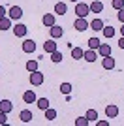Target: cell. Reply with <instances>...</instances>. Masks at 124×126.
Returning <instances> with one entry per match:
<instances>
[{
  "instance_id": "obj_26",
  "label": "cell",
  "mask_w": 124,
  "mask_h": 126,
  "mask_svg": "<svg viewBox=\"0 0 124 126\" xmlns=\"http://www.w3.org/2000/svg\"><path fill=\"white\" fill-rule=\"evenodd\" d=\"M100 45H102V42H100L98 38H90V40H88V49H96V51H98Z\"/></svg>"
},
{
  "instance_id": "obj_18",
  "label": "cell",
  "mask_w": 124,
  "mask_h": 126,
  "mask_svg": "<svg viewBox=\"0 0 124 126\" xmlns=\"http://www.w3.org/2000/svg\"><path fill=\"white\" fill-rule=\"evenodd\" d=\"M10 28H11V19L8 15L2 17L0 19V30H10Z\"/></svg>"
},
{
  "instance_id": "obj_31",
  "label": "cell",
  "mask_w": 124,
  "mask_h": 126,
  "mask_svg": "<svg viewBox=\"0 0 124 126\" xmlns=\"http://www.w3.org/2000/svg\"><path fill=\"white\" fill-rule=\"evenodd\" d=\"M111 6L119 11V10H122V8H124V0H113V2H111Z\"/></svg>"
},
{
  "instance_id": "obj_20",
  "label": "cell",
  "mask_w": 124,
  "mask_h": 126,
  "mask_svg": "<svg viewBox=\"0 0 124 126\" xmlns=\"http://www.w3.org/2000/svg\"><path fill=\"white\" fill-rule=\"evenodd\" d=\"M103 21L102 19H92V23H90V26H88V28H92V30H102L103 28Z\"/></svg>"
},
{
  "instance_id": "obj_27",
  "label": "cell",
  "mask_w": 124,
  "mask_h": 126,
  "mask_svg": "<svg viewBox=\"0 0 124 126\" xmlns=\"http://www.w3.org/2000/svg\"><path fill=\"white\" fill-rule=\"evenodd\" d=\"M62 58H64V57H62V53L58 51V49H57V51H55V53H51V60H53V62H55V64L62 62Z\"/></svg>"
},
{
  "instance_id": "obj_34",
  "label": "cell",
  "mask_w": 124,
  "mask_h": 126,
  "mask_svg": "<svg viewBox=\"0 0 124 126\" xmlns=\"http://www.w3.org/2000/svg\"><path fill=\"white\" fill-rule=\"evenodd\" d=\"M117 17H119L120 23H124V8H122V10H119V15H117Z\"/></svg>"
},
{
  "instance_id": "obj_7",
  "label": "cell",
  "mask_w": 124,
  "mask_h": 126,
  "mask_svg": "<svg viewBox=\"0 0 124 126\" xmlns=\"http://www.w3.org/2000/svg\"><path fill=\"white\" fill-rule=\"evenodd\" d=\"M57 49H58V45H57V42H55L53 38H51V40H47V42L43 43V51L49 53V55H51V53H55Z\"/></svg>"
},
{
  "instance_id": "obj_28",
  "label": "cell",
  "mask_w": 124,
  "mask_h": 126,
  "mask_svg": "<svg viewBox=\"0 0 124 126\" xmlns=\"http://www.w3.org/2000/svg\"><path fill=\"white\" fill-rule=\"evenodd\" d=\"M90 122H88V119L87 117H77L75 119V126H88Z\"/></svg>"
},
{
  "instance_id": "obj_11",
  "label": "cell",
  "mask_w": 124,
  "mask_h": 126,
  "mask_svg": "<svg viewBox=\"0 0 124 126\" xmlns=\"http://www.w3.org/2000/svg\"><path fill=\"white\" fill-rule=\"evenodd\" d=\"M105 115H107L109 119H115V117L119 115V107H117L115 104H109L107 107H105Z\"/></svg>"
},
{
  "instance_id": "obj_24",
  "label": "cell",
  "mask_w": 124,
  "mask_h": 126,
  "mask_svg": "<svg viewBox=\"0 0 124 126\" xmlns=\"http://www.w3.org/2000/svg\"><path fill=\"white\" fill-rule=\"evenodd\" d=\"M102 32H103V36L107 38V40L115 36V28H113V26H109V25H107V26H103V28H102Z\"/></svg>"
},
{
  "instance_id": "obj_4",
  "label": "cell",
  "mask_w": 124,
  "mask_h": 126,
  "mask_svg": "<svg viewBox=\"0 0 124 126\" xmlns=\"http://www.w3.org/2000/svg\"><path fill=\"white\" fill-rule=\"evenodd\" d=\"M8 17H10L11 21H19L21 17H23V10H21L19 6H11L10 10H8Z\"/></svg>"
},
{
  "instance_id": "obj_17",
  "label": "cell",
  "mask_w": 124,
  "mask_h": 126,
  "mask_svg": "<svg viewBox=\"0 0 124 126\" xmlns=\"http://www.w3.org/2000/svg\"><path fill=\"white\" fill-rule=\"evenodd\" d=\"M41 23L45 26H53L55 25V15H53V13H45V15L41 17Z\"/></svg>"
},
{
  "instance_id": "obj_23",
  "label": "cell",
  "mask_w": 124,
  "mask_h": 126,
  "mask_svg": "<svg viewBox=\"0 0 124 126\" xmlns=\"http://www.w3.org/2000/svg\"><path fill=\"white\" fill-rule=\"evenodd\" d=\"M43 113H45V119H47V121H55V119H57V111L53 109V107H47Z\"/></svg>"
},
{
  "instance_id": "obj_10",
  "label": "cell",
  "mask_w": 124,
  "mask_h": 126,
  "mask_svg": "<svg viewBox=\"0 0 124 126\" xmlns=\"http://www.w3.org/2000/svg\"><path fill=\"white\" fill-rule=\"evenodd\" d=\"M23 100H25V104H34L38 100V96H36L34 90H26L25 94H23Z\"/></svg>"
},
{
  "instance_id": "obj_38",
  "label": "cell",
  "mask_w": 124,
  "mask_h": 126,
  "mask_svg": "<svg viewBox=\"0 0 124 126\" xmlns=\"http://www.w3.org/2000/svg\"><path fill=\"white\" fill-rule=\"evenodd\" d=\"M70 2H75V4H77V2H79V0H70Z\"/></svg>"
},
{
  "instance_id": "obj_33",
  "label": "cell",
  "mask_w": 124,
  "mask_h": 126,
  "mask_svg": "<svg viewBox=\"0 0 124 126\" xmlns=\"http://www.w3.org/2000/svg\"><path fill=\"white\" fill-rule=\"evenodd\" d=\"M8 15V10H6L4 6H0V19H2V17H6Z\"/></svg>"
},
{
  "instance_id": "obj_6",
  "label": "cell",
  "mask_w": 124,
  "mask_h": 126,
  "mask_svg": "<svg viewBox=\"0 0 124 126\" xmlns=\"http://www.w3.org/2000/svg\"><path fill=\"white\" fill-rule=\"evenodd\" d=\"M49 34H51L53 40L62 38V34H64V28H62V26H58V25H53V26H49Z\"/></svg>"
},
{
  "instance_id": "obj_9",
  "label": "cell",
  "mask_w": 124,
  "mask_h": 126,
  "mask_svg": "<svg viewBox=\"0 0 124 126\" xmlns=\"http://www.w3.org/2000/svg\"><path fill=\"white\" fill-rule=\"evenodd\" d=\"M23 51L25 53H34L36 51V42H34V40H25V42H23Z\"/></svg>"
},
{
  "instance_id": "obj_1",
  "label": "cell",
  "mask_w": 124,
  "mask_h": 126,
  "mask_svg": "<svg viewBox=\"0 0 124 126\" xmlns=\"http://www.w3.org/2000/svg\"><path fill=\"white\" fill-rule=\"evenodd\" d=\"M88 26H90V23L87 21V17H77V19H75V23H73V28H75L77 32L88 30Z\"/></svg>"
},
{
  "instance_id": "obj_32",
  "label": "cell",
  "mask_w": 124,
  "mask_h": 126,
  "mask_svg": "<svg viewBox=\"0 0 124 126\" xmlns=\"http://www.w3.org/2000/svg\"><path fill=\"white\" fill-rule=\"evenodd\" d=\"M6 122H8V113L0 111V124H6Z\"/></svg>"
},
{
  "instance_id": "obj_15",
  "label": "cell",
  "mask_w": 124,
  "mask_h": 126,
  "mask_svg": "<svg viewBox=\"0 0 124 126\" xmlns=\"http://www.w3.org/2000/svg\"><path fill=\"white\" fill-rule=\"evenodd\" d=\"M88 6H90V11H92V13H102L103 11V4L100 0H94L92 4H88Z\"/></svg>"
},
{
  "instance_id": "obj_22",
  "label": "cell",
  "mask_w": 124,
  "mask_h": 126,
  "mask_svg": "<svg viewBox=\"0 0 124 126\" xmlns=\"http://www.w3.org/2000/svg\"><path fill=\"white\" fill-rule=\"evenodd\" d=\"M83 55H85V51H83L81 47H72V58H75V60H77V58H83Z\"/></svg>"
},
{
  "instance_id": "obj_13",
  "label": "cell",
  "mask_w": 124,
  "mask_h": 126,
  "mask_svg": "<svg viewBox=\"0 0 124 126\" xmlns=\"http://www.w3.org/2000/svg\"><path fill=\"white\" fill-rule=\"evenodd\" d=\"M83 58H85L87 62H94V60L98 58V53H96V49H88V51H85Z\"/></svg>"
},
{
  "instance_id": "obj_21",
  "label": "cell",
  "mask_w": 124,
  "mask_h": 126,
  "mask_svg": "<svg viewBox=\"0 0 124 126\" xmlns=\"http://www.w3.org/2000/svg\"><path fill=\"white\" fill-rule=\"evenodd\" d=\"M85 117L88 119V122H96V121H98V111H96V109H88Z\"/></svg>"
},
{
  "instance_id": "obj_8",
  "label": "cell",
  "mask_w": 124,
  "mask_h": 126,
  "mask_svg": "<svg viewBox=\"0 0 124 126\" xmlns=\"http://www.w3.org/2000/svg\"><path fill=\"white\" fill-rule=\"evenodd\" d=\"M102 66L103 70H113L115 68V58L109 55V57H102Z\"/></svg>"
},
{
  "instance_id": "obj_16",
  "label": "cell",
  "mask_w": 124,
  "mask_h": 126,
  "mask_svg": "<svg viewBox=\"0 0 124 126\" xmlns=\"http://www.w3.org/2000/svg\"><path fill=\"white\" fill-rule=\"evenodd\" d=\"M13 109V104L10 100H0V111H4V113H10Z\"/></svg>"
},
{
  "instance_id": "obj_25",
  "label": "cell",
  "mask_w": 124,
  "mask_h": 126,
  "mask_svg": "<svg viewBox=\"0 0 124 126\" xmlns=\"http://www.w3.org/2000/svg\"><path fill=\"white\" fill-rule=\"evenodd\" d=\"M36 104H38V107H40L41 111H45L47 107H49V100H47V98H38Z\"/></svg>"
},
{
  "instance_id": "obj_12",
  "label": "cell",
  "mask_w": 124,
  "mask_h": 126,
  "mask_svg": "<svg viewBox=\"0 0 124 126\" xmlns=\"http://www.w3.org/2000/svg\"><path fill=\"white\" fill-rule=\"evenodd\" d=\"M19 119H21L23 122H30L32 119H34V113H32L30 109H23V111L19 113Z\"/></svg>"
},
{
  "instance_id": "obj_14",
  "label": "cell",
  "mask_w": 124,
  "mask_h": 126,
  "mask_svg": "<svg viewBox=\"0 0 124 126\" xmlns=\"http://www.w3.org/2000/svg\"><path fill=\"white\" fill-rule=\"evenodd\" d=\"M98 55L100 57H109V55H111V45H109V43H102L98 47Z\"/></svg>"
},
{
  "instance_id": "obj_3",
  "label": "cell",
  "mask_w": 124,
  "mask_h": 126,
  "mask_svg": "<svg viewBox=\"0 0 124 126\" xmlns=\"http://www.w3.org/2000/svg\"><path fill=\"white\" fill-rule=\"evenodd\" d=\"M30 85H34V87H40V85H43V74H41L40 70H36V72H30Z\"/></svg>"
},
{
  "instance_id": "obj_37",
  "label": "cell",
  "mask_w": 124,
  "mask_h": 126,
  "mask_svg": "<svg viewBox=\"0 0 124 126\" xmlns=\"http://www.w3.org/2000/svg\"><path fill=\"white\" fill-rule=\"evenodd\" d=\"M120 36H124V23H122V28H120Z\"/></svg>"
},
{
  "instance_id": "obj_2",
  "label": "cell",
  "mask_w": 124,
  "mask_h": 126,
  "mask_svg": "<svg viewBox=\"0 0 124 126\" xmlns=\"http://www.w3.org/2000/svg\"><path fill=\"white\" fill-rule=\"evenodd\" d=\"M90 13V6L85 4V2H77L75 4V15L77 17H87Z\"/></svg>"
},
{
  "instance_id": "obj_5",
  "label": "cell",
  "mask_w": 124,
  "mask_h": 126,
  "mask_svg": "<svg viewBox=\"0 0 124 126\" xmlns=\"http://www.w3.org/2000/svg\"><path fill=\"white\" fill-rule=\"evenodd\" d=\"M11 30H13V34H15L17 38H25L28 28H26V25H23V23H17L15 26H11Z\"/></svg>"
},
{
  "instance_id": "obj_35",
  "label": "cell",
  "mask_w": 124,
  "mask_h": 126,
  "mask_svg": "<svg viewBox=\"0 0 124 126\" xmlns=\"http://www.w3.org/2000/svg\"><path fill=\"white\" fill-rule=\"evenodd\" d=\"M96 124L98 126H109V122L107 121H96Z\"/></svg>"
},
{
  "instance_id": "obj_36",
  "label": "cell",
  "mask_w": 124,
  "mask_h": 126,
  "mask_svg": "<svg viewBox=\"0 0 124 126\" xmlns=\"http://www.w3.org/2000/svg\"><path fill=\"white\" fill-rule=\"evenodd\" d=\"M119 47L124 49V36H120V40H119Z\"/></svg>"
},
{
  "instance_id": "obj_29",
  "label": "cell",
  "mask_w": 124,
  "mask_h": 126,
  "mask_svg": "<svg viewBox=\"0 0 124 126\" xmlns=\"http://www.w3.org/2000/svg\"><path fill=\"white\" fill-rule=\"evenodd\" d=\"M60 92L68 96L70 92H72V85H70V83H62V85H60Z\"/></svg>"
},
{
  "instance_id": "obj_30",
  "label": "cell",
  "mask_w": 124,
  "mask_h": 126,
  "mask_svg": "<svg viewBox=\"0 0 124 126\" xmlns=\"http://www.w3.org/2000/svg\"><path fill=\"white\" fill-rule=\"evenodd\" d=\"M26 70H28V72H36L38 70V60H28V62H26Z\"/></svg>"
},
{
  "instance_id": "obj_19",
  "label": "cell",
  "mask_w": 124,
  "mask_h": 126,
  "mask_svg": "<svg viewBox=\"0 0 124 126\" xmlns=\"http://www.w3.org/2000/svg\"><path fill=\"white\" fill-rule=\"evenodd\" d=\"M68 11V6L64 4V2H58V4H55V13L57 15H64Z\"/></svg>"
}]
</instances>
